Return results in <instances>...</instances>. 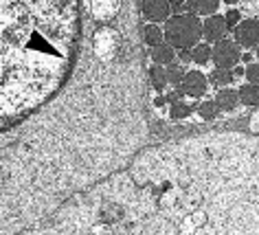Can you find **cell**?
I'll return each mask as SVG.
<instances>
[{"label": "cell", "instance_id": "cell-27", "mask_svg": "<svg viewBox=\"0 0 259 235\" xmlns=\"http://www.w3.org/2000/svg\"><path fill=\"white\" fill-rule=\"evenodd\" d=\"M257 57H259V44H257Z\"/></svg>", "mask_w": 259, "mask_h": 235}, {"label": "cell", "instance_id": "cell-26", "mask_svg": "<svg viewBox=\"0 0 259 235\" xmlns=\"http://www.w3.org/2000/svg\"><path fill=\"white\" fill-rule=\"evenodd\" d=\"M224 3H226V5H231V7H233V5H237L239 0H224Z\"/></svg>", "mask_w": 259, "mask_h": 235}, {"label": "cell", "instance_id": "cell-8", "mask_svg": "<svg viewBox=\"0 0 259 235\" xmlns=\"http://www.w3.org/2000/svg\"><path fill=\"white\" fill-rule=\"evenodd\" d=\"M226 20H224V16H220V14H211V16H206V20L202 22V37L206 42H213L215 44L218 40H222V37L226 35Z\"/></svg>", "mask_w": 259, "mask_h": 235}, {"label": "cell", "instance_id": "cell-3", "mask_svg": "<svg viewBox=\"0 0 259 235\" xmlns=\"http://www.w3.org/2000/svg\"><path fill=\"white\" fill-rule=\"evenodd\" d=\"M165 42L174 49H193L202 37V22L196 14H174L165 20Z\"/></svg>", "mask_w": 259, "mask_h": 235}, {"label": "cell", "instance_id": "cell-18", "mask_svg": "<svg viewBox=\"0 0 259 235\" xmlns=\"http://www.w3.org/2000/svg\"><path fill=\"white\" fill-rule=\"evenodd\" d=\"M196 108H198V114L202 116L204 121H213V119L218 116V112H220L218 106H215V101H202V103H200V106H196Z\"/></svg>", "mask_w": 259, "mask_h": 235}, {"label": "cell", "instance_id": "cell-15", "mask_svg": "<svg viewBox=\"0 0 259 235\" xmlns=\"http://www.w3.org/2000/svg\"><path fill=\"white\" fill-rule=\"evenodd\" d=\"M143 40L145 44H150V47H158L160 42L165 40V33H163V29H158L156 24H145L143 27Z\"/></svg>", "mask_w": 259, "mask_h": 235}, {"label": "cell", "instance_id": "cell-10", "mask_svg": "<svg viewBox=\"0 0 259 235\" xmlns=\"http://www.w3.org/2000/svg\"><path fill=\"white\" fill-rule=\"evenodd\" d=\"M152 60L154 64H160V66H169V64L176 62V49L167 42H160L158 47L152 49Z\"/></svg>", "mask_w": 259, "mask_h": 235}, {"label": "cell", "instance_id": "cell-12", "mask_svg": "<svg viewBox=\"0 0 259 235\" xmlns=\"http://www.w3.org/2000/svg\"><path fill=\"white\" fill-rule=\"evenodd\" d=\"M215 106L218 110H224V112H231V110H235L237 108V103H239V95H237V90H231V88H224V90H220L215 99Z\"/></svg>", "mask_w": 259, "mask_h": 235}, {"label": "cell", "instance_id": "cell-23", "mask_svg": "<svg viewBox=\"0 0 259 235\" xmlns=\"http://www.w3.org/2000/svg\"><path fill=\"white\" fill-rule=\"evenodd\" d=\"M176 60H180L183 64H189L191 62V49H180L176 53Z\"/></svg>", "mask_w": 259, "mask_h": 235}, {"label": "cell", "instance_id": "cell-11", "mask_svg": "<svg viewBox=\"0 0 259 235\" xmlns=\"http://www.w3.org/2000/svg\"><path fill=\"white\" fill-rule=\"evenodd\" d=\"M222 0H187V9L196 16H211L215 14Z\"/></svg>", "mask_w": 259, "mask_h": 235}, {"label": "cell", "instance_id": "cell-17", "mask_svg": "<svg viewBox=\"0 0 259 235\" xmlns=\"http://www.w3.org/2000/svg\"><path fill=\"white\" fill-rule=\"evenodd\" d=\"M211 60V47L209 44H196V47L191 49V62H196V64H200V66H204L206 62Z\"/></svg>", "mask_w": 259, "mask_h": 235}, {"label": "cell", "instance_id": "cell-7", "mask_svg": "<svg viewBox=\"0 0 259 235\" xmlns=\"http://www.w3.org/2000/svg\"><path fill=\"white\" fill-rule=\"evenodd\" d=\"M141 11H143L145 20L150 22H165L171 14L167 0H141Z\"/></svg>", "mask_w": 259, "mask_h": 235}, {"label": "cell", "instance_id": "cell-19", "mask_svg": "<svg viewBox=\"0 0 259 235\" xmlns=\"http://www.w3.org/2000/svg\"><path fill=\"white\" fill-rule=\"evenodd\" d=\"M185 73H187V70H185L183 66H178L176 62H174V64H169V66H167V80H169V84H174V86H178V84L183 82Z\"/></svg>", "mask_w": 259, "mask_h": 235}, {"label": "cell", "instance_id": "cell-6", "mask_svg": "<svg viewBox=\"0 0 259 235\" xmlns=\"http://www.w3.org/2000/svg\"><path fill=\"white\" fill-rule=\"evenodd\" d=\"M233 35H235V42L239 49H257L259 44V20L255 18H248V20H242L233 29Z\"/></svg>", "mask_w": 259, "mask_h": 235}, {"label": "cell", "instance_id": "cell-20", "mask_svg": "<svg viewBox=\"0 0 259 235\" xmlns=\"http://www.w3.org/2000/svg\"><path fill=\"white\" fill-rule=\"evenodd\" d=\"M224 20H226V29H235L239 22H242V14L235 9V7H231L229 11H226V16H224Z\"/></svg>", "mask_w": 259, "mask_h": 235}, {"label": "cell", "instance_id": "cell-5", "mask_svg": "<svg viewBox=\"0 0 259 235\" xmlns=\"http://www.w3.org/2000/svg\"><path fill=\"white\" fill-rule=\"evenodd\" d=\"M180 93L191 97V99H200V97L206 95V90H209V80H206L204 73H200V70H187L183 82L176 86Z\"/></svg>", "mask_w": 259, "mask_h": 235}, {"label": "cell", "instance_id": "cell-21", "mask_svg": "<svg viewBox=\"0 0 259 235\" xmlns=\"http://www.w3.org/2000/svg\"><path fill=\"white\" fill-rule=\"evenodd\" d=\"M244 75H246V80H248L250 84H259V64H248L244 70Z\"/></svg>", "mask_w": 259, "mask_h": 235}, {"label": "cell", "instance_id": "cell-22", "mask_svg": "<svg viewBox=\"0 0 259 235\" xmlns=\"http://www.w3.org/2000/svg\"><path fill=\"white\" fill-rule=\"evenodd\" d=\"M167 5H169L171 14H185L187 9V0H167Z\"/></svg>", "mask_w": 259, "mask_h": 235}, {"label": "cell", "instance_id": "cell-24", "mask_svg": "<svg viewBox=\"0 0 259 235\" xmlns=\"http://www.w3.org/2000/svg\"><path fill=\"white\" fill-rule=\"evenodd\" d=\"M239 62H246V64H252V55L250 53H242V60Z\"/></svg>", "mask_w": 259, "mask_h": 235}, {"label": "cell", "instance_id": "cell-25", "mask_svg": "<svg viewBox=\"0 0 259 235\" xmlns=\"http://www.w3.org/2000/svg\"><path fill=\"white\" fill-rule=\"evenodd\" d=\"M252 128H255L257 132H259V112L255 114V119H252Z\"/></svg>", "mask_w": 259, "mask_h": 235}, {"label": "cell", "instance_id": "cell-13", "mask_svg": "<svg viewBox=\"0 0 259 235\" xmlns=\"http://www.w3.org/2000/svg\"><path fill=\"white\" fill-rule=\"evenodd\" d=\"M147 77H150V84L154 90H158V93H163L165 86L169 84V80H167V68L160 66V64H154V66L147 70Z\"/></svg>", "mask_w": 259, "mask_h": 235}, {"label": "cell", "instance_id": "cell-1", "mask_svg": "<svg viewBox=\"0 0 259 235\" xmlns=\"http://www.w3.org/2000/svg\"><path fill=\"white\" fill-rule=\"evenodd\" d=\"M81 0H0V130L33 114L68 80Z\"/></svg>", "mask_w": 259, "mask_h": 235}, {"label": "cell", "instance_id": "cell-4", "mask_svg": "<svg viewBox=\"0 0 259 235\" xmlns=\"http://www.w3.org/2000/svg\"><path fill=\"white\" fill-rule=\"evenodd\" d=\"M211 60L215 62L218 68H235L239 60H242V51H239L237 42L233 40H218L215 47L211 49Z\"/></svg>", "mask_w": 259, "mask_h": 235}, {"label": "cell", "instance_id": "cell-16", "mask_svg": "<svg viewBox=\"0 0 259 235\" xmlns=\"http://www.w3.org/2000/svg\"><path fill=\"white\" fill-rule=\"evenodd\" d=\"M193 110H196V106H189L187 101H183V99H178V101H174L171 103V108H169V114H171V119H176V121H180V119H187Z\"/></svg>", "mask_w": 259, "mask_h": 235}, {"label": "cell", "instance_id": "cell-14", "mask_svg": "<svg viewBox=\"0 0 259 235\" xmlns=\"http://www.w3.org/2000/svg\"><path fill=\"white\" fill-rule=\"evenodd\" d=\"M237 95H239V101L246 103V106H252V108H257L259 106V84H246V86H242L237 90Z\"/></svg>", "mask_w": 259, "mask_h": 235}, {"label": "cell", "instance_id": "cell-9", "mask_svg": "<svg viewBox=\"0 0 259 235\" xmlns=\"http://www.w3.org/2000/svg\"><path fill=\"white\" fill-rule=\"evenodd\" d=\"M242 73H244V70L237 68V66L235 68H218L215 66V70H213V73L206 77V80H209L213 86H229V84L235 82V77L242 75Z\"/></svg>", "mask_w": 259, "mask_h": 235}, {"label": "cell", "instance_id": "cell-2", "mask_svg": "<svg viewBox=\"0 0 259 235\" xmlns=\"http://www.w3.org/2000/svg\"><path fill=\"white\" fill-rule=\"evenodd\" d=\"M183 149L178 176L218 235H259V141L222 136Z\"/></svg>", "mask_w": 259, "mask_h": 235}]
</instances>
